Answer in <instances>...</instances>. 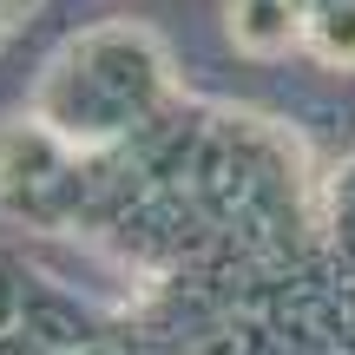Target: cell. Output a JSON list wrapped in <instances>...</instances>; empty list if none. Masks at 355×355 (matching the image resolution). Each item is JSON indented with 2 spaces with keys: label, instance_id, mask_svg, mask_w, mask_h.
<instances>
[{
  "label": "cell",
  "instance_id": "1",
  "mask_svg": "<svg viewBox=\"0 0 355 355\" xmlns=\"http://www.w3.org/2000/svg\"><path fill=\"white\" fill-rule=\"evenodd\" d=\"M230 33L250 53H283L296 40V7L290 0H230Z\"/></svg>",
  "mask_w": 355,
  "mask_h": 355
}]
</instances>
